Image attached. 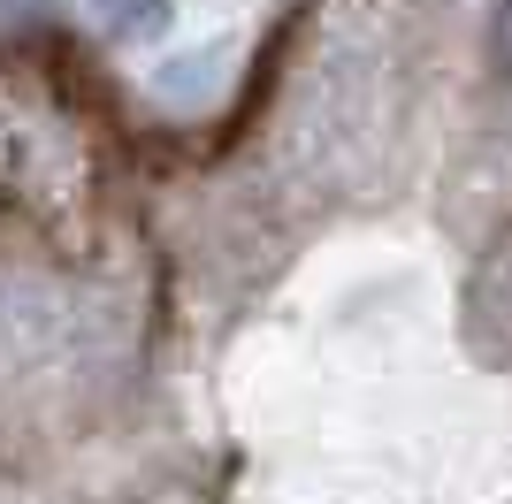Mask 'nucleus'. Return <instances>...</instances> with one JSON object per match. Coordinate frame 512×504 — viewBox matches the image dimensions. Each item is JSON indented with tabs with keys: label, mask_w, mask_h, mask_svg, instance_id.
Masks as SVG:
<instances>
[{
	"label": "nucleus",
	"mask_w": 512,
	"mask_h": 504,
	"mask_svg": "<svg viewBox=\"0 0 512 504\" xmlns=\"http://www.w3.org/2000/svg\"><path fill=\"white\" fill-rule=\"evenodd\" d=\"M497 62H505V77H512V0H505V16H497Z\"/></svg>",
	"instance_id": "1"
}]
</instances>
